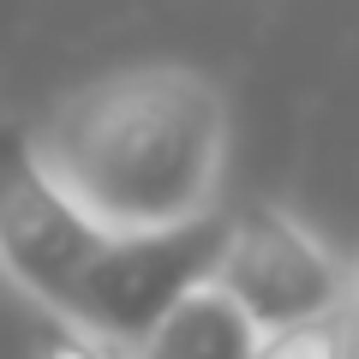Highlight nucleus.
Wrapping results in <instances>:
<instances>
[{
  "label": "nucleus",
  "instance_id": "nucleus-1",
  "mask_svg": "<svg viewBox=\"0 0 359 359\" xmlns=\"http://www.w3.org/2000/svg\"><path fill=\"white\" fill-rule=\"evenodd\" d=\"M30 138L90 222L138 240L216 222L233 114L204 66L138 60L54 96Z\"/></svg>",
  "mask_w": 359,
  "mask_h": 359
},
{
  "label": "nucleus",
  "instance_id": "nucleus-2",
  "mask_svg": "<svg viewBox=\"0 0 359 359\" xmlns=\"http://www.w3.org/2000/svg\"><path fill=\"white\" fill-rule=\"evenodd\" d=\"M216 245V222L138 240L108 233L48 174L30 120L0 114V282L25 306L132 347L210 269Z\"/></svg>",
  "mask_w": 359,
  "mask_h": 359
},
{
  "label": "nucleus",
  "instance_id": "nucleus-3",
  "mask_svg": "<svg viewBox=\"0 0 359 359\" xmlns=\"http://www.w3.org/2000/svg\"><path fill=\"white\" fill-rule=\"evenodd\" d=\"M210 276L257 318V330H282L323 311H353V264L282 198H257L222 228Z\"/></svg>",
  "mask_w": 359,
  "mask_h": 359
},
{
  "label": "nucleus",
  "instance_id": "nucleus-4",
  "mask_svg": "<svg viewBox=\"0 0 359 359\" xmlns=\"http://www.w3.org/2000/svg\"><path fill=\"white\" fill-rule=\"evenodd\" d=\"M257 341H264L257 318L204 269V276L126 347V359H257Z\"/></svg>",
  "mask_w": 359,
  "mask_h": 359
},
{
  "label": "nucleus",
  "instance_id": "nucleus-5",
  "mask_svg": "<svg viewBox=\"0 0 359 359\" xmlns=\"http://www.w3.org/2000/svg\"><path fill=\"white\" fill-rule=\"evenodd\" d=\"M257 359H359V306L264 330Z\"/></svg>",
  "mask_w": 359,
  "mask_h": 359
},
{
  "label": "nucleus",
  "instance_id": "nucleus-6",
  "mask_svg": "<svg viewBox=\"0 0 359 359\" xmlns=\"http://www.w3.org/2000/svg\"><path fill=\"white\" fill-rule=\"evenodd\" d=\"M36 359H126V347H114L108 335L84 330V323L54 318V330L42 335V347H36Z\"/></svg>",
  "mask_w": 359,
  "mask_h": 359
},
{
  "label": "nucleus",
  "instance_id": "nucleus-7",
  "mask_svg": "<svg viewBox=\"0 0 359 359\" xmlns=\"http://www.w3.org/2000/svg\"><path fill=\"white\" fill-rule=\"evenodd\" d=\"M353 299H359V257H353Z\"/></svg>",
  "mask_w": 359,
  "mask_h": 359
}]
</instances>
